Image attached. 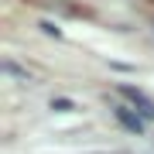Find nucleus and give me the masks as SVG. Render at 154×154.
<instances>
[{"instance_id": "obj_1", "label": "nucleus", "mask_w": 154, "mask_h": 154, "mask_svg": "<svg viewBox=\"0 0 154 154\" xmlns=\"http://www.w3.org/2000/svg\"><path fill=\"white\" fill-rule=\"evenodd\" d=\"M120 93H123V96L134 103V110H137L144 120H154V103H151V99L140 93V89H134V86H120Z\"/></svg>"}, {"instance_id": "obj_2", "label": "nucleus", "mask_w": 154, "mask_h": 154, "mask_svg": "<svg viewBox=\"0 0 154 154\" xmlns=\"http://www.w3.org/2000/svg\"><path fill=\"white\" fill-rule=\"evenodd\" d=\"M116 120H120V127H127L130 134H144V116L137 110H130V106H116Z\"/></svg>"}, {"instance_id": "obj_3", "label": "nucleus", "mask_w": 154, "mask_h": 154, "mask_svg": "<svg viewBox=\"0 0 154 154\" xmlns=\"http://www.w3.org/2000/svg\"><path fill=\"white\" fill-rule=\"evenodd\" d=\"M4 72H11V75H17V79H24V82H31V75H28V72H24V69H17L14 62H4Z\"/></svg>"}, {"instance_id": "obj_5", "label": "nucleus", "mask_w": 154, "mask_h": 154, "mask_svg": "<svg viewBox=\"0 0 154 154\" xmlns=\"http://www.w3.org/2000/svg\"><path fill=\"white\" fill-rule=\"evenodd\" d=\"M38 28H41L45 34H55V38H58V28H55V24H51V21H41V24H38Z\"/></svg>"}, {"instance_id": "obj_4", "label": "nucleus", "mask_w": 154, "mask_h": 154, "mask_svg": "<svg viewBox=\"0 0 154 154\" xmlns=\"http://www.w3.org/2000/svg\"><path fill=\"white\" fill-rule=\"evenodd\" d=\"M51 110H58V113L72 110V99H51Z\"/></svg>"}]
</instances>
